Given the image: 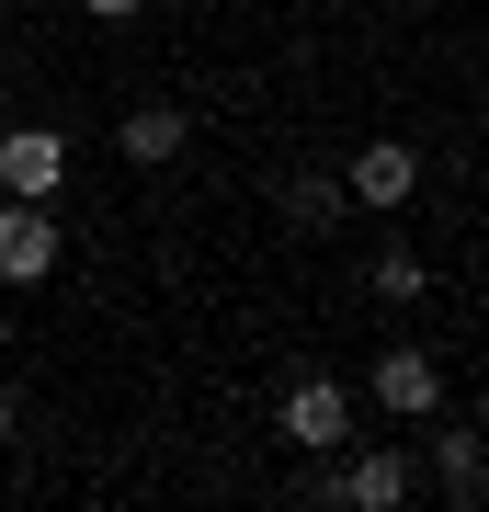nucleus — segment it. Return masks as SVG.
Returning <instances> with one entry per match:
<instances>
[{
	"instance_id": "obj_1",
	"label": "nucleus",
	"mask_w": 489,
	"mask_h": 512,
	"mask_svg": "<svg viewBox=\"0 0 489 512\" xmlns=\"http://www.w3.org/2000/svg\"><path fill=\"white\" fill-rule=\"evenodd\" d=\"M273 433H285L296 456H342L353 444V387L342 376H296L285 399H273Z\"/></svg>"
},
{
	"instance_id": "obj_2",
	"label": "nucleus",
	"mask_w": 489,
	"mask_h": 512,
	"mask_svg": "<svg viewBox=\"0 0 489 512\" xmlns=\"http://www.w3.org/2000/svg\"><path fill=\"white\" fill-rule=\"evenodd\" d=\"M342 194L376 205V217H387V205H410V194H421V148H410V137H364L353 160H342Z\"/></svg>"
},
{
	"instance_id": "obj_3",
	"label": "nucleus",
	"mask_w": 489,
	"mask_h": 512,
	"mask_svg": "<svg viewBox=\"0 0 489 512\" xmlns=\"http://www.w3.org/2000/svg\"><path fill=\"white\" fill-rule=\"evenodd\" d=\"M57 274V217L35 194H0V285H46Z\"/></svg>"
},
{
	"instance_id": "obj_4",
	"label": "nucleus",
	"mask_w": 489,
	"mask_h": 512,
	"mask_svg": "<svg viewBox=\"0 0 489 512\" xmlns=\"http://www.w3.org/2000/svg\"><path fill=\"white\" fill-rule=\"evenodd\" d=\"M364 387H376V410H387V421H433V410H444V365H433L421 342L376 353V376H364Z\"/></svg>"
},
{
	"instance_id": "obj_5",
	"label": "nucleus",
	"mask_w": 489,
	"mask_h": 512,
	"mask_svg": "<svg viewBox=\"0 0 489 512\" xmlns=\"http://www.w3.org/2000/svg\"><path fill=\"white\" fill-rule=\"evenodd\" d=\"M57 183H69V137H57V126H0V194H57Z\"/></svg>"
},
{
	"instance_id": "obj_6",
	"label": "nucleus",
	"mask_w": 489,
	"mask_h": 512,
	"mask_svg": "<svg viewBox=\"0 0 489 512\" xmlns=\"http://www.w3.org/2000/svg\"><path fill=\"white\" fill-rule=\"evenodd\" d=\"M319 501H353V512H399V501H410V456L364 444L353 467H330V478H319Z\"/></svg>"
},
{
	"instance_id": "obj_7",
	"label": "nucleus",
	"mask_w": 489,
	"mask_h": 512,
	"mask_svg": "<svg viewBox=\"0 0 489 512\" xmlns=\"http://www.w3.org/2000/svg\"><path fill=\"white\" fill-rule=\"evenodd\" d=\"M182 137H194V126H182V103H137L126 126H114V148H126V160H148V171L182 160Z\"/></svg>"
},
{
	"instance_id": "obj_8",
	"label": "nucleus",
	"mask_w": 489,
	"mask_h": 512,
	"mask_svg": "<svg viewBox=\"0 0 489 512\" xmlns=\"http://www.w3.org/2000/svg\"><path fill=\"white\" fill-rule=\"evenodd\" d=\"M342 205H353V194L330 183V171H296V183H285V228H296V239H330V228H342Z\"/></svg>"
},
{
	"instance_id": "obj_9",
	"label": "nucleus",
	"mask_w": 489,
	"mask_h": 512,
	"mask_svg": "<svg viewBox=\"0 0 489 512\" xmlns=\"http://www.w3.org/2000/svg\"><path fill=\"white\" fill-rule=\"evenodd\" d=\"M433 478H444V490H478V478H489V444L467 433V421H444V410H433Z\"/></svg>"
},
{
	"instance_id": "obj_10",
	"label": "nucleus",
	"mask_w": 489,
	"mask_h": 512,
	"mask_svg": "<svg viewBox=\"0 0 489 512\" xmlns=\"http://www.w3.org/2000/svg\"><path fill=\"white\" fill-rule=\"evenodd\" d=\"M364 285H376L387 308H410V296H433V262H421V251H376V262H364Z\"/></svg>"
},
{
	"instance_id": "obj_11",
	"label": "nucleus",
	"mask_w": 489,
	"mask_h": 512,
	"mask_svg": "<svg viewBox=\"0 0 489 512\" xmlns=\"http://www.w3.org/2000/svg\"><path fill=\"white\" fill-rule=\"evenodd\" d=\"M80 12H91V23H137L148 0H80Z\"/></svg>"
},
{
	"instance_id": "obj_12",
	"label": "nucleus",
	"mask_w": 489,
	"mask_h": 512,
	"mask_svg": "<svg viewBox=\"0 0 489 512\" xmlns=\"http://www.w3.org/2000/svg\"><path fill=\"white\" fill-rule=\"evenodd\" d=\"M0 433H23V399H12V387H0Z\"/></svg>"
},
{
	"instance_id": "obj_13",
	"label": "nucleus",
	"mask_w": 489,
	"mask_h": 512,
	"mask_svg": "<svg viewBox=\"0 0 489 512\" xmlns=\"http://www.w3.org/2000/svg\"><path fill=\"white\" fill-rule=\"evenodd\" d=\"M0 12H23V0H0Z\"/></svg>"
},
{
	"instance_id": "obj_14",
	"label": "nucleus",
	"mask_w": 489,
	"mask_h": 512,
	"mask_svg": "<svg viewBox=\"0 0 489 512\" xmlns=\"http://www.w3.org/2000/svg\"><path fill=\"white\" fill-rule=\"evenodd\" d=\"M285 12H308V0H285Z\"/></svg>"
}]
</instances>
